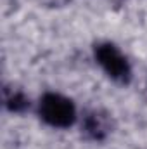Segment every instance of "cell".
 I'll use <instances>...</instances> for the list:
<instances>
[{"instance_id":"cell-1","label":"cell","mask_w":147,"mask_h":149,"mask_svg":"<svg viewBox=\"0 0 147 149\" xmlns=\"http://www.w3.org/2000/svg\"><path fill=\"white\" fill-rule=\"evenodd\" d=\"M38 116L54 128H69L76 121V108L71 99L47 92L38 102Z\"/></svg>"},{"instance_id":"cell-2","label":"cell","mask_w":147,"mask_h":149,"mask_svg":"<svg viewBox=\"0 0 147 149\" xmlns=\"http://www.w3.org/2000/svg\"><path fill=\"white\" fill-rule=\"evenodd\" d=\"M94 57L97 64L104 70V73L109 76L112 81L126 85L132 80V66L128 59L121 54V50L111 43V42H102L94 47Z\"/></svg>"},{"instance_id":"cell-3","label":"cell","mask_w":147,"mask_h":149,"mask_svg":"<svg viewBox=\"0 0 147 149\" xmlns=\"http://www.w3.org/2000/svg\"><path fill=\"white\" fill-rule=\"evenodd\" d=\"M83 134L92 141H104L109 134V118L101 111H90L83 118Z\"/></svg>"},{"instance_id":"cell-4","label":"cell","mask_w":147,"mask_h":149,"mask_svg":"<svg viewBox=\"0 0 147 149\" xmlns=\"http://www.w3.org/2000/svg\"><path fill=\"white\" fill-rule=\"evenodd\" d=\"M3 104L10 113H23L30 108V99L21 90H3Z\"/></svg>"}]
</instances>
